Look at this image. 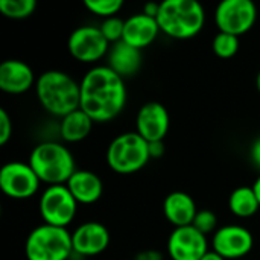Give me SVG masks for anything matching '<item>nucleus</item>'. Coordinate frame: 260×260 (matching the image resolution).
I'll use <instances>...</instances> for the list:
<instances>
[{
    "label": "nucleus",
    "mask_w": 260,
    "mask_h": 260,
    "mask_svg": "<svg viewBox=\"0 0 260 260\" xmlns=\"http://www.w3.org/2000/svg\"><path fill=\"white\" fill-rule=\"evenodd\" d=\"M257 20V8L251 0H222L215 9V23L221 32L242 35Z\"/></svg>",
    "instance_id": "nucleus-8"
},
{
    "label": "nucleus",
    "mask_w": 260,
    "mask_h": 260,
    "mask_svg": "<svg viewBox=\"0 0 260 260\" xmlns=\"http://www.w3.org/2000/svg\"><path fill=\"white\" fill-rule=\"evenodd\" d=\"M250 157H251V161L260 169V136L253 142V145H251Z\"/></svg>",
    "instance_id": "nucleus-29"
},
{
    "label": "nucleus",
    "mask_w": 260,
    "mask_h": 260,
    "mask_svg": "<svg viewBox=\"0 0 260 260\" xmlns=\"http://www.w3.org/2000/svg\"><path fill=\"white\" fill-rule=\"evenodd\" d=\"M35 82L32 69L20 59H6L0 64V88L11 94L27 91Z\"/></svg>",
    "instance_id": "nucleus-15"
},
{
    "label": "nucleus",
    "mask_w": 260,
    "mask_h": 260,
    "mask_svg": "<svg viewBox=\"0 0 260 260\" xmlns=\"http://www.w3.org/2000/svg\"><path fill=\"white\" fill-rule=\"evenodd\" d=\"M104 37L108 40V43H119L123 38V30H125V20L116 17H110V18H104L102 24L99 26Z\"/></svg>",
    "instance_id": "nucleus-25"
},
{
    "label": "nucleus",
    "mask_w": 260,
    "mask_h": 260,
    "mask_svg": "<svg viewBox=\"0 0 260 260\" xmlns=\"http://www.w3.org/2000/svg\"><path fill=\"white\" fill-rule=\"evenodd\" d=\"M37 96L46 111L64 117L81 105V82L62 70H47L37 79Z\"/></svg>",
    "instance_id": "nucleus-2"
},
{
    "label": "nucleus",
    "mask_w": 260,
    "mask_h": 260,
    "mask_svg": "<svg viewBox=\"0 0 260 260\" xmlns=\"http://www.w3.org/2000/svg\"><path fill=\"white\" fill-rule=\"evenodd\" d=\"M168 251L172 260H201L209 251L207 236L193 225L178 227L169 236Z\"/></svg>",
    "instance_id": "nucleus-12"
},
{
    "label": "nucleus",
    "mask_w": 260,
    "mask_h": 260,
    "mask_svg": "<svg viewBox=\"0 0 260 260\" xmlns=\"http://www.w3.org/2000/svg\"><path fill=\"white\" fill-rule=\"evenodd\" d=\"M126 104L125 79L108 66L90 69L81 81V105L94 122H107L122 113Z\"/></svg>",
    "instance_id": "nucleus-1"
},
{
    "label": "nucleus",
    "mask_w": 260,
    "mask_h": 260,
    "mask_svg": "<svg viewBox=\"0 0 260 260\" xmlns=\"http://www.w3.org/2000/svg\"><path fill=\"white\" fill-rule=\"evenodd\" d=\"M149 160V143L137 133H123L117 136L107 151L108 166L122 175L140 171Z\"/></svg>",
    "instance_id": "nucleus-6"
},
{
    "label": "nucleus",
    "mask_w": 260,
    "mask_h": 260,
    "mask_svg": "<svg viewBox=\"0 0 260 260\" xmlns=\"http://www.w3.org/2000/svg\"><path fill=\"white\" fill-rule=\"evenodd\" d=\"M73 253L81 256H96L107 250L110 232L101 222H84L72 233Z\"/></svg>",
    "instance_id": "nucleus-14"
},
{
    "label": "nucleus",
    "mask_w": 260,
    "mask_h": 260,
    "mask_svg": "<svg viewBox=\"0 0 260 260\" xmlns=\"http://www.w3.org/2000/svg\"><path fill=\"white\" fill-rule=\"evenodd\" d=\"M229 207L230 210L239 216V218H250L260 209L259 200L256 197V192L248 186H241L235 189L229 198Z\"/></svg>",
    "instance_id": "nucleus-21"
},
{
    "label": "nucleus",
    "mask_w": 260,
    "mask_h": 260,
    "mask_svg": "<svg viewBox=\"0 0 260 260\" xmlns=\"http://www.w3.org/2000/svg\"><path fill=\"white\" fill-rule=\"evenodd\" d=\"M171 119L166 107L160 102H148L145 104L136 119L137 134H140L148 143L149 142H160L169 131Z\"/></svg>",
    "instance_id": "nucleus-13"
},
{
    "label": "nucleus",
    "mask_w": 260,
    "mask_h": 260,
    "mask_svg": "<svg viewBox=\"0 0 260 260\" xmlns=\"http://www.w3.org/2000/svg\"><path fill=\"white\" fill-rule=\"evenodd\" d=\"M212 49L219 58H232L239 50V37L219 30L212 41Z\"/></svg>",
    "instance_id": "nucleus-22"
},
{
    "label": "nucleus",
    "mask_w": 260,
    "mask_h": 260,
    "mask_svg": "<svg viewBox=\"0 0 260 260\" xmlns=\"http://www.w3.org/2000/svg\"><path fill=\"white\" fill-rule=\"evenodd\" d=\"M201 260H225V259H224L222 256H219L216 251H213V250L210 251V250H209V251L206 253V256H204Z\"/></svg>",
    "instance_id": "nucleus-31"
},
{
    "label": "nucleus",
    "mask_w": 260,
    "mask_h": 260,
    "mask_svg": "<svg viewBox=\"0 0 260 260\" xmlns=\"http://www.w3.org/2000/svg\"><path fill=\"white\" fill-rule=\"evenodd\" d=\"M158 11H160V3L149 2V3H146V5L143 6V11H142V12H145V14H146V15H149V17H154V18H157V15H158Z\"/></svg>",
    "instance_id": "nucleus-30"
},
{
    "label": "nucleus",
    "mask_w": 260,
    "mask_h": 260,
    "mask_svg": "<svg viewBox=\"0 0 260 260\" xmlns=\"http://www.w3.org/2000/svg\"><path fill=\"white\" fill-rule=\"evenodd\" d=\"M24 253L27 260H67L73 254L72 233L62 227L41 224L29 233Z\"/></svg>",
    "instance_id": "nucleus-5"
},
{
    "label": "nucleus",
    "mask_w": 260,
    "mask_h": 260,
    "mask_svg": "<svg viewBox=\"0 0 260 260\" xmlns=\"http://www.w3.org/2000/svg\"><path fill=\"white\" fill-rule=\"evenodd\" d=\"M256 87H257V90H259L260 93V72L257 73V78H256Z\"/></svg>",
    "instance_id": "nucleus-33"
},
{
    "label": "nucleus",
    "mask_w": 260,
    "mask_h": 260,
    "mask_svg": "<svg viewBox=\"0 0 260 260\" xmlns=\"http://www.w3.org/2000/svg\"><path fill=\"white\" fill-rule=\"evenodd\" d=\"M84 5L90 12L104 18H110V17H116V14L123 6V2L122 0H85Z\"/></svg>",
    "instance_id": "nucleus-24"
},
{
    "label": "nucleus",
    "mask_w": 260,
    "mask_h": 260,
    "mask_svg": "<svg viewBox=\"0 0 260 260\" xmlns=\"http://www.w3.org/2000/svg\"><path fill=\"white\" fill-rule=\"evenodd\" d=\"M192 225L200 233H203L204 236H207L210 233L215 235L216 230H218V218L212 210H198Z\"/></svg>",
    "instance_id": "nucleus-26"
},
{
    "label": "nucleus",
    "mask_w": 260,
    "mask_h": 260,
    "mask_svg": "<svg viewBox=\"0 0 260 260\" xmlns=\"http://www.w3.org/2000/svg\"><path fill=\"white\" fill-rule=\"evenodd\" d=\"M29 165L40 181H44L49 186L66 184L76 172L73 154L56 142H43L37 145L29 155Z\"/></svg>",
    "instance_id": "nucleus-4"
},
{
    "label": "nucleus",
    "mask_w": 260,
    "mask_h": 260,
    "mask_svg": "<svg viewBox=\"0 0 260 260\" xmlns=\"http://www.w3.org/2000/svg\"><path fill=\"white\" fill-rule=\"evenodd\" d=\"M78 201L66 184L49 186L40 198V215L44 224L66 229L76 216Z\"/></svg>",
    "instance_id": "nucleus-7"
},
{
    "label": "nucleus",
    "mask_w": 260,
    "mask_h": 260,
    "mask_svg": "<svg viewBox=\"0 0 260 260\" xmlns=\"http://www.w3.org/2000/svg\"><path fill=\"white\" fill-rule=\"evenodd\" d=\"M93 122L94 120L81 108L75 110L70 114L61 117V137L70 143L81 142L90 134Z\"/></svg>",
    "instance_id": "nucleus-20"
},
{
    "label": "nucleus",
    "mask_w": 260,
    "mask_h": 260,
    "mask_svg": "<svg viewBox=\"0 0 260 260\" xmlns=\"http://www.w3.org/2000/svg\"><path fill=\"white\" fill-rule=\"evenodd\" d=\"M158 32L160 26L157 18L149 17L145 12H139L125 20V30L122 40L137 49H143L158 37Z\"/></svg>",
    "instance_id": "nucleus-16"
},
{
    "label": "nucleus",
    "mask_w": 260,
    "mask_h": 260,
    "mask_svg": "<svg viewBox=\"0 0 260 260\" xmlns=\"http://www.w3.org/2000/svg\"><path fill=\"white\" fill-rule=\"evenodd\" d=\"M165 154V143L160 142H149V155L151 158H158Z\"/></svg>",
    "instance_id": "nucleus-28"
},
{
    "label": "nucleus",
    "mask_w": 260,
    "mask_h": 260,
    "mask_svg": "<svg viewBox=\"0 0 260 260\" xmlns=\"http://www.w3.org/2000/svg\"><path fill=\"white\" fill-rule=\"evenodd\" d=\"M142 66L140 49L125 43L123 40L114 43L108 52V67L114 70L123 79L139 72Z\"/></svg>",
    "instance_id": "nucleus-19"
},
{
    "label": "nucleus",
    "mask_w": 260,
    "mask_h": 260,
    "mask_svg": "<svg viewBox=\"0 0 260 260\" xmlns=\"http://www.w3.org/2000/svg\"><path fill=\"white\" fill-rule=\"evenodd\" d=\"M37 8L35 0H0V12L9 18L29 17Z\"/></svg>",
    "instance_id": "nucleus-23"
},
{
    "label": "nucleus",
    "mask_w": 260,
    "mask_h": 260,
    "mask_svg": "<svg viewBox=\"0 0 260 260\" xmlns=\"http://www.w3.org/2000/svg\"><path fill=\"white\" fill-rule=\"evenodd\" d=\"M40 178L29 163L9 161L0 169V189L14 200H26L37 193Z\"/></svg>",
    "instance_id": "nucleus-10"
},
{
    "label": "nucleus",
    "mask_w": 260,
    "mask_h": 260,
    "mask_svg": "<svg viewBox=\"0 0 260 260\" xmlns=\"http://www.w3.org/2000/svg\"><path fill=\"white\" fill-rule=\"evenodd\" d=\"M253 189H254V192H256V197H257V200H259V204H260V174L259 177H257V180L254 181V184H253Z\"/></svg>",
    "instance_id": "nucleus-32"
},
{
    "label": "nucleus",
    "mask_w": 260,
    "mask_h": 260,
    "mask_svg": "<svg viewBox=\"0 0 260 260\" xmlns=\"http://www.w3.org/2000/svg\"><path fill=\"white\" fill-rule=\"evenodd\" d=\"M12 136V122L5 108H0V145H6Z\"/></svg>",
    "instance_id": "nucleus-27"
},
{
    "label": "nucleus",
    "mask_w": 260,
    "mask_h": 260,
    "mask_svg": "<svg viewBox=\"0 0 260 260\" xmlns=\"http://www.w3.org/2000/svg\"><path fill=\"white\" fill-rule=\"evenodd\" d=\"M253 235L242 225H224L212 239L213 251L225 260H241L253 248Z\"/></svg>",
    "instance_id": "nucleus-11"
},
{
    "label": "nucleus",
    "mask_w": 260,
    "mask_h": 260,
    "mask_svg": "<svg viewBox=\"0 0 260 260\" xmlns=\"http://www.w3.org/2000/svg\"><path fill=\"white\" fill-rule=\"evenodd\" d=\"M67 49L81 62H94L110 52V43L99 26L84 24L69 35Z\"/></svg>",
    "instance_id": "nucleus-9"
},
{
    "label": "nucleus",
    "mask_w": 260,
    "mask_h": 260,
    "mask_svg": "<svg viewBox=\"0 0 260 260\" xmlns=\"http://www.w3.org/2000/svg\"><path fill=\"white\" fill-rule=\"evenodd\" d=\"M160 30L177 40L195 37L204 26L206 12L197 0H165L157 15Z\"/></svg>",
    "instance_id": "nucleus-3"
},
{
    "label": "nucleus",
    "mask_w": 260,
    "mask_h": 260,
    "mask_svg": "<svg viewBox=\"0 0 260 260\" xmlns=\"http://www.w3.org/2000/svg\"><path fill=\"white\" fill-rule=\"evenodd\" d=\"M163 212L166 219L175 225V229L178 227H187L192 225L198 209L197 204L193 201V198L186 193V192H172L165 198L163 203Z\"/></svg>",
    "instance_id": "nucleus-17"
},
{
    "label": "nucleus",
    "mask_w": 260,
    "mask_h": 260,
    "mask_svg": "<svg viewBox=\"0 0 260 260\" xmlns=\"http://www.w3.org/2000/svg\"><path fill=\"white\" fill-rule=\"evenodd\" d=\"M66 186L78 204H93L102 197L104 192L102 180L94 172L85 169H76Z\"/></svg>",
    "instance_id": "nucleus-18"
}]
</instances>
